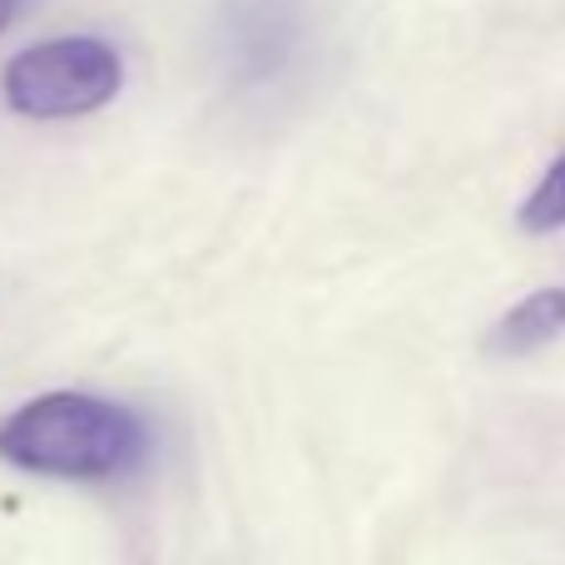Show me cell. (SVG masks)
Segmentation results:
<instances>
[{"label":"cell","mask_w":565,"mask_h":565,"mask_svg":"<svg viewBox=\"0 0 565 565\" xmlns=\"http://www.w3.org/2000/svg\"><path fill=\"white\" fill-rule=\"evenodd\" d=\"M516 224L526 228V234H551V228L565 224V159H556V164H551V174L526 194Z\"/></svg>","instance_id":"obj_4"},{"label":"cell","mask_w":565,"mask_h":565,"mask_svg":"<svg viewBox=\"0 0 565 565\" xmlns=\"http://www.w3.org/2000/svg\"><path fill=\"white\" fill-rule=\"evenodd\" d=\"M0 461L25 477L109 487L149 461V422L95 392H45L0 422Z\"/></svg>","instance_id":"obj_1"},{"label":"cell","mask_w":565,"mask_h":565,"mask_svg":"<svg viewBox=\"0 0 565 565\" xmlns=\"http://www.w3.org/2000/svg\"><path fill=\"white\" fill-rule=\"evenodd\" d=\"M565 332V288H541L526 292L516 308H507L497 318V328L487 332L491 358H531V352L551 348Z\"/></svg>","instance_id":"obj_3"},{"label":"cell","mask_w":565,"mask_h":565,"mask_svg":"<svg viewBox=\"0 0 565 565\" xmlns=\"http://www.w3.org/2000/svg\"><path fill=\"white\" fill-rule=\"evenodd\" d=\"M119 85H125V65H119L115 45L95 35H65L20 50L0 75V99L20 119L55 125V119L95 115L99 105L119 95Z\"/></svg>","instance_id":"obj_2"},{"label":"cell","mask_w":565,"mask_h":565,"mask_svg":"<svg viewBox=\"0 0 565 565\" xmlns=\"http://www.w3.org/2000/svg\"><path fill=\"white\" fill-rule=\"evenodd\" d=\"M15 10H20V0H0V30L15 20Z\"/></svg>","instance_id":"obj_5"}]
</instances>
